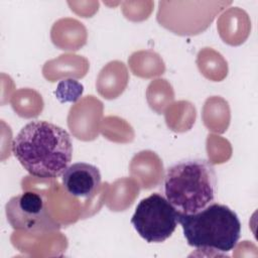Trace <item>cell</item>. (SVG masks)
<instances>
[{
	"mask_svg": "<svg viewBox=\"0 0 258 258\" xmlns=\"http://www.w3.org/2000/svg\"><path fill=\"white\" fill-rule=\"evenodd\" d=\"M12 153L30 175L50 179L69 166L73 144L63 128L37 120L27 123L14 137Z\"/></svg>",
	"mask_w": 258,
	"mask_h": 258,
	"instance_id": "1",
	"label": "cell"
},
{
	"mask_svg": "<svg viewBox=\"0 0 258 258\" xmlns=\"http://www.w3.org/2000/svg\"><path fill=\"white\" fill-rule=\"evenodd\" d=\"M163 188L177 213L195 214L215 202L217 174L206 159L181 160L166 169Z\"/></svg>",
	"mask_w": 258,
	"mask_h": 258,
	"instance_id": "2",
	"label": "cell"
},
{
	"mask_svg": "<svg viewBox=\"0 0 258 258\" xmlns=\"http://www.w3.org/2000/svg\"><path fill=\"white\" fill-rule=\"evenodd\" d=\"M187 244L198 249L227 253L237 246L241 236V222L226 205L212 203L195 214L177 213Z\"/></svg>",
	"mask_w": 258,
	"mask_h": 258,
	"instance_id": "3",
	"label": "cell"
},
{
	"mask_svg": "<svg viewBox=\"0 0 258 258\" xmlns=\"http://www.w3.org/2000/svg\"><path fill=\"white\" fill-rule=\"evenodd\" d=\"M177 212L158 192L151 194L137 205L131 224L148 243H161L168 239L177 226Z\"/></svg>",
	"mask_w": 258,
	"mask_h": 258,
	"instance_id": "4",
	"label": "cell"
},
{
	"mask_svg": "<svg viewBox=\"0 0 258 258\" xmlns=\"http://www.w3.org/2000/svg\"><path fill=\"white\" fill-rule=\"evenodd\" d=\"M10 226L33 235L58 231L59 224L51 217L43 198L34 191H24L12 197L5 206Z\"/></svg>",
	"mask_w": 258,
	"mask_h": 258,
	"instance_id": "5",
	"label": "cell"
},
{
	"mask_svg": "<svg viewBox=\"0 0 258 258\" xmlns=\"http://www.w3.org/2000/svg\"><path fill=\"white\" fill-rule=\"evenodd\" d=\"M61 183L73 197L91 198L101 184V173L98 167L90 163H73L62 172Z\"/></svg>",
	"mask_w": 258,
	"mask_h": 258,
	"instance_id": "6",
	"label": "cell"
}]
</instances>
